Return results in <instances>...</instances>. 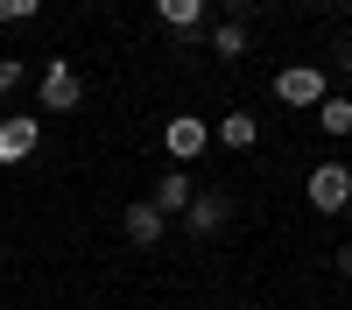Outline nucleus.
Listing matches in <instances>:
<instances>
[{"instance_id":"nucleus-11","label":"nucleus","mask_w":352,"mask_h":310,"mask_svg":"<svg viewBox=\"0 0 352 310\" xmlns=\"http://www.w3.org/2000/svg\"><path fill=\"white\" fill-rule=\"evenodd\" d=\"M317 127H324V134H352V99H345V92H324V106H317Z\"/></svg>"},{"instance_id":"nucleus-17","label":"nucleus","mask_w":352,"mask_h":310,"mask_svg":"<svg viewBox=\"0 0 352 310\" xmlns=\"http://www.w3.org/2000/svg\"><path fill=\"white\" fill-rule=\"evenodd\" d=\"M324 8H338V0H324Z\"/></svg>"},{"instance_id":"nucleus-14","label":"nucleus","mask_w":352,"mask_h":310,"mask_svg":"<svg viewBox=\"0 0 352 310\" xmlns=\"http://www.w3.org/2000/svg\"><path fill=\"white\" fill-rule=\"evenodd\" d=\"M21 78H28V71L14 64V56H0V99H8V92H14V85H21Z\"/></svg>"},{"instance_id":"nucleus-7","label":"nucleus","mask_w":352,"mask_h":310,"mask_svg":"<svg viewBox=\"0 0 352 310\" xmlns=\"http://www.w3.org/2000/svg\"><path fill=\"white\" fill-rule=\"evenodd\" d=\"M120 233H127V247H162V233H169V219L141 197V205H127V219H120Z\"/></svg>"},{"instance_id":"nucleus-4","label":"nucleus","mask_w":352,"mask_h":310,"mask_svg":"<svg viewBox=\"0 0 352 310\" xmlns=\"http://www.w3.org/2000/svg\"><path fill=\"white\" fill-rule=\"evenodd\" d=\"M162 148H169V162H197L204 148H212V127H204L197 113H176V120L162 127Z\"/></svg>"},{"instance_id":"nucleus-8","label":"nucleus","mask_w":352,"mask_h":310,"mask_svg":"<svg viewBox=\"0 0 352 310\" xmlns=\"http://www.w3.org/2000/svg\"><path fill=\"white\" fill-rule=\"evenodd\" d=\"M190 197H197V184L184 177V169H169V177L155 184V197H148V205H155L162 219H184V212H190Z\"/></svg>"},{"instance_id":"nucleus-9","label":"nucleus","mask_w":352,"mask_h":310,"mask_svg":"<svg viewBox=\"0 0 352 310\" xmlns=\"http://www.w3.org/2000/svg\"><path fill=\"white\" fill-rule=\"evenodd\" d=\"M212 141H219V148H232V155H247L254 141H261V120H254V113H226V120L212 127Z\"/></svg>"},{"instance_id":"nucleus-12","label":"nucleus","mask_w":352,"mask_h":310,"mask_svg":"<svg viewBox=\"0 0 352 310\" xmlns=\"http://www.w3.org/2000/svg\"><path fill=\"white\" fill-rule=\"evenodd\" d=\"M212 49L226 56V64H232V56H247V21H219V28H212Z\"/></svg>"},{"instance_id":"nucleus-3","label":"nucleus","mask_w":352,"mask_h":310,"mask_svg":"<svg viewBox=\"0 0 352 310\" xmlns=\"http://www.w3.org/2000/svg\"><path fill=\"white\" fill-rule=\"evenodd\" d=\"M36 99H43V113H71V106L85 99V78L64 64V56H50V64H43V85H36Z\"/></svg>"},{"instance_id":"nucleus-18","label":"nucleus","mask_w":352,"mask_h":310,"mask_svg":"<svg viewBox=\"0 0 352 310\" xmlns=\"http://www.w3.org/2000/svg\"><path fill=\"white\" fill-rule=\"evenodd\" d=\"M345 71H352V64H345Z\"/></svg>"},{"instance_id":"nucleus-16","label":"nucleus","mask_w":352,"mask_h":310,"mask_svg":"<svg viewBox=\"0 0 352 310\" xmlns=\"http://www.w3.org/2000/svg\"><path fill=\"white\" fill-rule=\"evenodd\" d=\"M247 8H254V0H226V14H247Z\"/></svg>"},{"instance_id":"nucleus-10","label":"nucleus","mask_w":352,"mask_h":310,"mask_svg":"<svg viewBox=\"0 0 352 310\" xmlns=\"http://www.w3.org/2000/svg\"><path fill=\"white\" fill-rule=\"evenodd\" d=\"M155 21L169 28V36H197V21H204V0H155Z\"/></svg>"},{"instance_id":"nucleus-2","label":"nucleus","mask_w":352,"mask_h":310,"mask_svg":"<svg viewBox=\"0 0 352 310\" xmlns=\"http://www.w3.org/2000/svg\"><path fill=\"white\" fill-rule=\"evenodd\" d=\"M303 190H310V212H345L352 205V169L345 162H317Z\"/></svg>"},{"instance_id":"nucleus-6","label":"nucleus","mask_w":352,"mask_h":310,"mask_svg":"<svg viewBox=\"0 0 352 310\" xmlns=\"http://www.w3.org/2000/svg\"><path fill=\"white\" fill-rule=\"evenodd\" d=\"M226 219H232V197H226V190H197V197H190V212H184L190 240H212Z\"/></svg>"},{"instance_id":"nucleus-5","label":"nucleus","mask_w":352,"mask_h":310,"mask_svg":"<svg viewBox=\"0 0 352 310\" xmlns=\"http://www.w3.org/2000/svg\"><path fill=\"white\" fill-rule=\"evenodd\" d=\"M36 141H43V120H36V113H8V120H0V162H28V155H36Z\"/></svg>"},{"instance_id":"nucleus-15","label":"nucleus","mask_w":352,"mask_h":310,"mask_svg":"<svg viewBox=\"0 0 352 310\" xmlns=\"http://www.w3.org/2000/svg\"><path fill=\"white\" fill-rule=\"evenodd\" d=\"M338 275H352V240H345V247H338Z\"/></svg>"},{"instance_id":"nucleus-13","label":"nucleus","mask_w":352,"mask_h":310,"mask_svg":"<svg viewBox=\"0 0 352 310\" xmlns=\"http://www.w3.org/2000/svg\"><path fill=\"white\" fill-rule=\"evenodd\" d=\"M43 0H0V21H36Z\"/></svg>"},{"instance_id":"nucleus-1","label":"nucleus","mask_w":352,"mask_h":310,"mask_svg":"<svg viewBox=\"0 0 352 310\" xmlns=\"http://www.w3.org/2000/svg\"><path fill=\"white\" fill-rule=\"evenodd\" d=\"M324 92H331V78L317 71V64H289V71L275 78V99H282V106H310V113H317Z\"/></svg>"}]
</instances>
